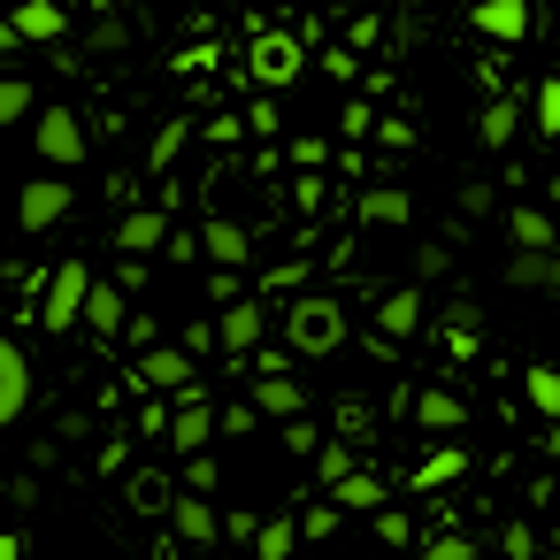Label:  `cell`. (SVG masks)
I'll use <instances>...</instances> for the list:
<instances>
[{"label":"cell","instance_id":"1","mask_svg":"<svg viewBox=\"0 0 560 560\" xmlns=\"http://www.w3.org/2000/svg\"><path fill=\"white\" fill-rule=\"evenodd\" d=\"M24 407H32V361H24L16 338H0V430H9Z\"/></svg>","mask_w":560,"mask_h":560},{"label":"cell","instance_id":"3","mask_svg":"<svg viewBox=\"0 0 560 560\" xmlns=\"http://www.w3.org/2000/svg\"><path fill=\"white\" fill-rule=\"evenodd\" d=\"M39 147H47L55 162H78V154H85V139H78V116H70V108H47V116H39Z\"/></svg>","mask_w":560,"mask_h":560},{"label":"cell","instance_id":"2","mask_svg":"<svg viewBox=\"0 0 560 560\" xmlns=\"http://www.w3.org/2000/svg\"><path fill=\"white\" fill-rule=\"evenodd\" d=\"M85 300H93V277L70 261V269L55 277V292H47V323H55V330H62V323H78V307H85Z\"/></svg>","mask_w":560,"mask_h":560},{"label":"cell","instance_id":"4","mask_svg":"<svg viewBox=\"0 0 560 560\" xmlns=\"http://www.w3.org/2000/svg\"><path fill=\"white\" fill-rule=\"evenodd\" d=\"M62 200H70L62 185H32V192H24V223H32V231H39V223H55V215H62Z\"/></svg>","mask_w":560,"mask_h":560},{"label":"cell","instance_id":"5","mask_svg":"<svg viewBox=\"0 0 560 560\" xmlns=\"http://www.w3.org/2000/svg\"><path fill=\"white\" fill-rule=\"evenodd\" d=\"M55 24H62V16L47 9V0H39V9H24V16H16V32H24V39H47Z\"/></svg>","mask_w":560,"mask_h":560},{"label":"cell","instance_id":"7","mask_svg":"<svg viewBox=\"0 0 560 560\" xmlns=\"http://www.w3.org/2000/svg\"><path fill=\"white\" fill-rule=\"evenodd\" d=\"M9 47H24V32H16V16H0V55Z\"/></svg>","mask_w":560,"mask_h":560},{"label":"cell","instance_id":"6","mask_svg":"<svg viewBox=\"0 0 560 560\" xmlns=\"http://www.w3.org/2000/svg\"><path fill=\"white\" fill-rule=\"evenodd\" d=\"M24 108H32V93H24V85H16V78H0V124H16V116H24Z\"/></svg>","mask_w":560,"mask_h":560}]
</instances>
